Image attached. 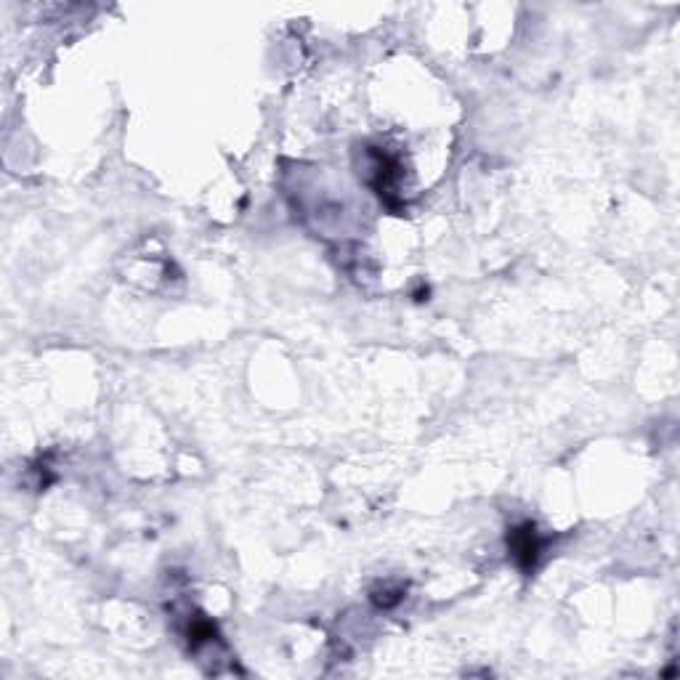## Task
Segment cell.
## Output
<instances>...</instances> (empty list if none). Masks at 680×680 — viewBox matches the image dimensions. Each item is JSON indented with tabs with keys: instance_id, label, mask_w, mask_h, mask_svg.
I'll return each mask as SVG.
<instances>
[{
	"instance_id": "1",
	"label": "cell",
	"mask_w": 680,
	"mask_h": 680,
	"mask_svg": "<svg viewBox=\"0 0 680 680\" xmlns=\"http://www.w3.org/2000/svg\"><path fill=\"white\" fill-rule=\"evenodd\" d=\"M508 550H510V556H513V561L518 564V569L532 572L534 566H537V561H540V553H542V540H540V532H537V526L526 521V524L510 529Z\"/></svg>"
}]
</instances>
